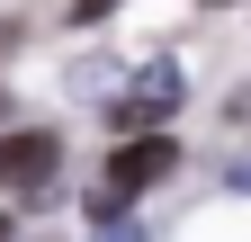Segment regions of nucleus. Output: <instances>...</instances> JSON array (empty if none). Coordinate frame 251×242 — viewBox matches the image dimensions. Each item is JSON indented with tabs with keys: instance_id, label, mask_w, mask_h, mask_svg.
<instances>
[{
	"instance_id": "nucleus-6",
	"label": "nucleus",
	"mask_w": 251,
	"mask_h": 242,
	"mask_svg": "<svg viewBox=\"0 0 251 242\" xmlns=\"http://www.w3.org/2000/svg\"><path fill=\"white\" fill-rule=\"evenodd\" d=\"M225 179H233V189H251V153H242V162H233V170H225Z\"/></svg>"
},
{
	"instance_id": "nucleus-2",
	"label": "nucleus",
	"mask_w": 251,
	"mask_h": 242,
	"mask_svg": "<svg viewBox=\"0 0 251 242\" xmlns=\"http://www.w3.org/2000/svg\"><path fill=\"white\" fill-rule=\"evenodd\" d=\"M54 170H63V135H54V126L0 135V197H45Z\"/></svg>"
},
{
	"instance_id": "nucleus-4",
	"label": "nucleus",
	"mask_w": 251,
	"mask_h": 242,
	"mask_svg": "<svg viewBox=\"0 0 251 242\" xmlns=\"http://www.w3.org/2000/svg\"><path fill=\"white\" fill-rule=\"evenodd\" d=\"M108 9H117V0H72V18H81V27H99Z\"/></svg>"
},
{
	"instance_id": "nucleus-3",
	"label": "nucleus",
	"mask_w": 251,
	"mask_h": 242,
	"mask_svg": "<svg viewBox=\"0 0 251 242\" xmlns=\"http://www.w3.org/2000/svg\"><path fill=\"white\" fill-rule=\"evenodd\" d=\"M171 108H179V63H144L135 99H117V108H108V126H162Z\"/></svg>"
},
{
	"instance_id": "nucleus-5",
	"label": "nucleus",
	"mask_w": 251,
	"mask_h": 242,
	"mask_svg": "<svg viewBox=\"0 0 251 242\" xmlns=\"http://www.w3.org/2000/svg\"><path fill=\"white\" fill-rule=\"evenodd\" d=\"M99 242H144V233H135V224H108V233H99Z\"/></svg>"
},
{
	"instance_id": "nucleus-1",
	"label": "nucleus",
	"mask_w": 251,
	"mask_h": 242,
	"mask_svg": "<svg viewBox=\"0 0 251 242\" xmlns=\"http://www.w3.org/2000/svg\"><path fill=\"white\" fill-rule=\"evenodd\" d=\"M171 170H179V144H171V135H135V144H117V153H108V189L90 197V216L117 224L126 197H144L152 179H171Z\"/></svg>"
},
{
	"instance_id": "nucleus-9",
	"label": "nucleus",
	"mask_w": 251,
	"mask_h": 242,
	"mask_svg": "<svg viewBox=\"0 0 251 242\" xmlns=\"http://www.w3.org/2000/svg\"><path fill=\"white\" fill-rule=\"evenodd\" d=\"M206 9H225V0H206Z\"/></svg>"
},
{
	"instance_id": "nucleus-8",
	"label": "nucleus",
	"mask_w": 251,
	"mask_h": 242,
	"mask_svg": "<svg viewBox=\"0 0 251 242\" xmlns=\"http://www.w3.org/2000/svg\"><path fill=\"white\" fill-rule=\"evenodd\" d=\"M0 117H9V90H0Z\"/></svg>"
},
{
	"instance_id": "nucleus-7",
	"label": "nucleus",
	"mask_w": 251,
	"mask_h": 242,
	"mask_svg": "<svg viewBox=\"0 0 251 242\" xmlns=\"http://www.w3.org/2000/svg\"><path fill=\"white\" fill-rule=\"evenodd\" d=\"M0 242H9V206H0Z\"/></svg>"
}]
</instances>
